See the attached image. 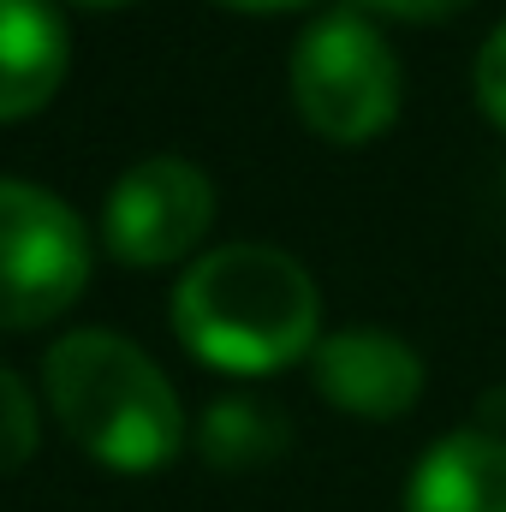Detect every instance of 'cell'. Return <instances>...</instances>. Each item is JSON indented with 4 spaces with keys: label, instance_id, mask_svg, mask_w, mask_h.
<instances>
[{
    "label": "cell",
    "instance_id": "obj_1",
    "mask_svg": "<svg viewBox=\"0 0 506 512\" xmlns=\"http://www.w3.org/2000/svg\"><path fill=\"white\" fill-rule=\"evenodd\" d=\"M173 328L209 370L268 376L316 352L322 292L298 256L274 245H221L179 280Z\"/></svg>",
    "mask_w": 506,
    "mask_h": 512
},
{
    "label": "cell",
    "instance_id": "obj_2",
    "mask_svg": "<svg viewBox=\"0 0 506 512\" xmlns=\"http://www.w3.org/2000/svg\"><path fill=\"white\" fill-rule=\"evenodd\" d=\"M42 387L60 429L108 471L149 477L185 447V411L149 352L108 328H78L48 346Z\"/></svg>",
    "mask_w": 506,
    "mask_h": 512
},
{
    "label": "cell",
    "instance_id": "obj_3",
    "mask_svg": "<svg viewBox=\"0 0 506 512\" xmlns=\"http://www.w3.org/2000/svg\"><path fill=\"white\" fill-rule=\"evenodd\" d=\"M292 102L316 137L370 143L399 114V60L370 18L328 12L292 48Z\"/></svg>",
    "mask_w": 506,
    "mask_h": 512
},
{
    "label": "cell",
    "instance_id": "obj_4",
    "mask_svg": "<svg viewBox=\"0 0 506 512\" xmlns=\"http://www.w3.org/2000/svg\"><path fill=\"white\" fill-rule=\"evenodd\" d=\"M90 286V233L54 191L0 179V328H42Z\"/></svg>",
    "mask_w": 506,
    "mask_h": 512
},
{
    "label": "cell",
    "instance_id": "obj_5",
    "mask_svg": "<svg viewBox=\"0 0 506 512\" xmlns=\"http://www.w3.org/2000/svg\"><path fill=\"white\" fill-rule=\"evenodd\" d=\"M215 227V185L179 155H155L120 173L102 209V245L131 268H167L191 256Z\"/></svg>",
    "mask_w": 506,
    "mask_h": 512
},
{
    "label": "cell",
    "instance_id": "obj_6",
    "mask_svg": "<svg viewBox=\"0 0 506 512\" xmlns=\"http://www.w3.org/2000/svg\"><path fill=\"white\" fill-rule=\"evenodd\" d=\"M310 376L334 411H352L370 423L405 417L423 399V358L387 328H340V334L316 340Z\"/></svg>",
    "mask_w": 506,
    "mask_h": 512
},
{
    "label": "cell",
    "instance_id": "obj_7",
    "mask_svg": "<svg viewBox=\"0 0 506 512\" xmlns=\"http://www.w3.org/2000/svg\"><path fill=\"white\" fill-rule=\"evenodd\" d=\"M72 66L66 18L48 0H0V126L54 102Z\"/></svg>",
    "mask_w": 506,
    "mask_h": 512
},
{
    "label": "cell",
    "instance_id": "obj_8",
    "mask_svg": "<svg viewBox=\"0 0 506 512\" xmlns=\"http://www.w3.org/2000/svg\"><path fill=\"white\" fill-rule=\"evenodd\" d=\"M405 512H506V435L483 423L441 435L411 471Z\"/></svg>",
    "mask_w": 506,
    "mask_h": 512
},
{
    "label": "cell",
    "instance_id": "obj_9",
    "mask_svg": "<svg viewBox=\"0 0 506 512\" xmlns=\"http://www.w3.org/2000/svg\"><path fill=\"white\" fill-rule=\"evenodd\" d=\"M292 441L286 429V411L268 405V399H251V393H233V399H215L197 423V447L215 471H256L268 459H280Z\"/></svg>",
    "mask_w": 506,
    "mask_h": 512
},
{
    "label": "cell",
    "instance_id": "obj_10",
    "mask_svg": "<svg viewBox=\"0 0 506 512\" xmlns=\"http://www.w3.org/2000/svg\"><path fill=\"white\" fill-rule=\"evenodd\" d=\"M36 441H42V429H36V399H30V387L0 364V477L24 471V465L36 459Z\"/></svg>",
    "mask_w": 506,
    "mask_h": 512
},
{
    "label": "cell",
    "instance_id": "obj_11",
    "mask_svg": "<svg viewBox=\"0 0 506 512\" xmlns=\"http://www.w3.org/2000/svg\"><path fill=\"white\" fill-rule=\"evenodd\" d=\"M477 108L506 131V24L483 42V54H477Z\"/></svg>",
    "mask_w": 506,
    "mask_h": 512
},
{
    "label": "cell",
    "instance_id": "obj_12",
    "mask_svg": "<svg viewBox=\"0 0 506 512\" xmlns=\"http://www.w3.org/2000/svg\"><path fill=\"white\" fill-rule=\"evenodd\" d=\"M364 12H381V18H399V24H435V18H453L465 12L471 0H358Z\"/></svg>",
    "mask_w": 506,
    "mask_h": 512
},
{
    "label": "cell",
    "instance_id": "obj_13",
    "mask_svg": "<svg viewBox=\"0 0 506 512\" xmlns=\"http://www.w3.org/2000/svg\"><path fill=\"white\" fill-rule=\"evenodd\" d=\"M215 6H227V12H292L304 0H215Z\"/></svg>",
    "mask_w": 506,
    "mask_h": 512
},
{
    "label": "cell",
    "instance_id": "obj_14",
    "mask_svg": "<svg viewBox=\"0 0 506 512\" xmlns=\"http://www.w3.org/2000/svg\"><path fill=\"white\" fill-rule=\"evenodd\" d=\"M78 6H102L108 12V6H131V0H78Z\"/></svg>",
    "mask_w": 506,
    "mask_h": 512
}]
</instances>
